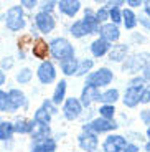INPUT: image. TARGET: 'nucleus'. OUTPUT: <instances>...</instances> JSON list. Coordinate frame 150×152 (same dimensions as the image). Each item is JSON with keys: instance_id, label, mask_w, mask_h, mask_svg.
Masks as SVG:
<instances>
[{"instance_id": "obj_31", "label": "nucleus", "mask_w": 150, "mask_h": 152, "mask_svg": "<svg viewBox=\"0 0 150 152\" xmlns=\"http://www.w3.org/2000/svg\"><path fill=\"white\" fill-rule=\"evenodd\" d=\"M71 35L73 37H76V38H83V37H86V28H84V25H83V22L81 20H78V22H74L71 25Z\"/></svg>"}, {"instance_id": "obj_13", "label": "nucleus", "mask_w": 150, "mask_h": 152, "mask_svg": "<svg viewBox=\"0 0 150 152\" xmlns=\"http://www.w3.org/2000/svg\"><path fill=\"white\" fill-rule=\"evenodd\" d=\"M56 5L61 13H64L68 17H74L79 12V8H81L79 0H60V2H56Z\"/></svg>"}, {"instance_id": "obj_18", "label": "nucleus", "mask_w": 150, "mask_h": 152, "mask_svg": "<svg viewBox=\"0 0 150 152\" xmlns=\"http://www.w3.org/2000/svg\"><path fill=\"white\" fill-rule=\"evenodd\" d=\"M111 43H107V42H104L102 38H98V40H94L92 43H91V51H92V55L94 56H98V58H101V56H104L106 53H109V50H111Z\"/></svg>"}, {"instance_id": "obj_26", "label": "nucleus", "mask_w": 150, "mask_h": 152, "mask_svg": "<svg viewBox=\"0 0 150 152\" xmlns=\"http://www.w3.org/2000/svg\"><path fill=\"white\" fill-rule=\"evenodd\" d=\"M117 99H119V91H117V89H107L106 93H101V94H99L98 101H101V103H104V104H112L114 106V103H116Z\"/></svg>"}, {"instance_id": "obj_12", "label": "nucleus", "mask_w": 150, "mask_h": 152, "mask_svg": "<svg viewBox=\"0 0 150 152\" xmlns=\"http://www.w3.org/2000/svg\"><path fill=\"white\" fill-rule=\"evenodd\" d=\"M99 94H101V93H99L98 88L91 86V84H86L84 89H83V93H81V99H79V103H81V106H83V107H87V106H91L92 101H98Z\"/></svg>"}, {"instance_id": "obj_21", "label": "nucleus", "mask_w": 150, "mask_h": 152, "mask_svg": "<svg viewBox=\"0 0 150 152\" xmlns=\"http://www.w3.org/2000/svg\"><path fill=\"white\" fill-rule=\"evenodd\" d=\"M31 139L35 141H45V139H50V127L48 126H42V124H35L33 131H31Z\"/></svg>"}, {"instance_id": "obj_2", "label": "nucleus", "mask_w": 150, "mask_h": 152, "mask_svg": "<svg viewBox=\"0 0 150 152\" xmlns=\"http://www.w3.org/2000/svg\"><path fill=\"white\" fill-rule=\"evenodd\" d=\"M114 80V75L109 68H99L98 71L89 73L86 78V84H91L94 88H102V86H107L111 81Z\"/></svg>"}, {"instance_id": "obj_33", "label": "nucleus", "mask_w": 150, "mask_h": 152, "mask_svg": "<svg viewBox=\"0 0 150 152\" xmlns=\"http://www.w3.org/2000/svg\"><path fill=\"white\" fill-rule=\"evenodd\" d=\"M109 18L112 20L114 25H119V23L122 22V12H120L117 7L109 8Z\"/></svg>"}, {"instance_id": "obj_47", "label": "nucleus", "mask_w": 150, "mask_h": 152, "mask_svg": "<svg viewBox=\"0 0 150 152\" xmlns=\"http://www.w3.org/2000/svg\"><path fill=\"white\" fill-rule=\"evenodd\" d=\"M4 83H5V75H4V71L0 69V86H2Z\"/></svg>"}, {"instance_id": "obj_45", "label": "nucleus", "mask_w": 150, "mask_h": 152, "mask_svg": "<svg viewBox=\"0 0 150 152\" xmlns=\"http://www.w3.org/2000/svg\"><path fill=\"white\" fill-rule=\"evenodd\" d=\"M127 5H130V7H139V5H142V2L140 0H127Z\"/></svg>"}, {"instance_id": "obj_8", "label": "nucleus", "mask_w": 150, "mask_h": 152, "mask_svg": "<svg viewBox=\"0 0 150 152\" xmlns=\"http://www.w3.org/2000/svg\"><path fill=\"white\" fill-rule=\"evenodd\" d=\"M35 23H36L38 30L42 31V33H51L53 30H55V27H56V22H55V18L51 17V13H45V12H40V13H36V17H35Z\"/></svg>"}, {"instance_id": "obj_29", "label": "nucleus", "mask_w": 150, "mask_h": 152, "mask_svg": "<svg viewBox=\"0 0 150 152\" xmlns=\"http://www.w3.org/2000/svg\"><path fill=\"white\" fill-rule=\"evenodd\" d=\"M94 61L92 60H83L78 63V69H76V76H84L86 73L91 71V68H92Z\"/></svg>"}, {"instance_id": "obj_9", "label": "nucleus", "mask_w": 150, "mask_h": 152, "mask_svg": "<svg viewBox=\"0 0 150 152\" xmlns=\"http://www.w3.org/2000/svg\"><path fill=\"white\" fill-rule=\"evenodd\" d=\"M99 35H101V38L104 42L114 43L120 38V30H119L117 25H114V23H104V25L99 28Z\"/></svg>"}, {"instance_id": "obj_43", "label": "nucleus", "mask_w": 150, "mask_h": 152, "mask_svg": "<svg viewBox=\"0 0 150 152\" xmlns=\"http://www.w3.org/2000/svg\"><path fill=\"white\" fill-rule=\"evenodd\" d=\"M137 151H139V147H137L135 144H127L122 152H137Z\"/></svg>"}, {"instance_id": "obj_14", "label": "nucleus", "mask_w": 150, "mask_h": 152, "mask_svg": "<svg viewBox=\"0 0 150 152\" xmlns=\"http://www.w3.org/2000/svg\"><path fill=\"white\" fill-rule=\"evenodd\" d=\"M8 96V104H10V111H17L18 107L26 106V98L20 89H10L7 93Z\"/></svg>"}, {"instance_id": "obj_23", "label": "nucleus", "mask_w": 150, "mask_h": 152, "mask_svg": "<svg viewBox=\"0 0 150 152\" xmlns=\"http://www.w3.org/2000/svg\"><path fill=\"white\" fill-rule=\"evenodd\" d=\"M122 22H124V27L127 30H132L137 25V15L130 8H125V10H122Z\"/></svg>"}, {"instance_id": "obj_1", "label": "nucleus", "mask_w": 150, "mask_h": 152, "mask_svg": "<svg viewBox=\"0 0 150 152\" xmlns=\"http://www.w3.org/2000/svg\"><path fill=\"white\" fill-rule=\"evenodd\" d=\"M50 53L55 60L64 61V60H71L74 58V48L66 38H55L50 43Z\"/></svg>"}, {"instance_id": "obj_35", "label": "nucleus", "mask_w": 150, "mask_h": 152, "mask_svg": "<svg viewBox=\"0 0 150 152\" xmlns=\"http://www.w3.org/2000/svg\"><path fill=\"white\" fill-rule=\"evenodd\" d=\"M96 20H98V23H102L106 22V20H109V10L106 7L99 8L98 12H96Z\"/></svg>"}, {"instance_id": "obj_27", "label": "nucleus", "mask_w": 150, "mask_h": 152, "mask_svg": "<svg viewBox=\"0 0 150 152\" xmlns=\"http://www.w3.org/2000/svg\"><path fill=\"white\" fill-rule=\"evenodd\" d=\"M35 124H42V126H48L50 121H51V114L48 113V111H45L43 107H40V109L35 113V118H33Z\"/></svg>"}, {"instance_id": "obj_36", "label": "nucleus", "mask_w": 150, "mask_h": 152, "mask_svg": "<svg viewBox=\"0 0 150 152\" xmlns=\"http://www.w3.org/2000/svg\"><path fill=\"white\" fill-rule=\"evenodd\" d=\"M143 78L142 76H137V78H134V80L129 83V86H132V88H143Z\"/></svg>"}, {"instance_id": "obj_4", "label": "nucleus", "mask_w": 150, "mask_h": 152, "mask_svg": "<svg viewBox=\"0 0 150 152\" xmlns=\"http://www.w3.org/2000/svg\"><path fill=\"white\" fill-rule=\"evenodd\" d=\"M119 126L116 124L114 121H109V119H102V118H98L94 119V121H91L89 124H86L83 127V131H86V132H92V134H101V132H109V131H114L117 129Z\"/></svg>"}, {"instance_id": "obj_24", "label": "nucleus", "mask_w": 150, "mask_h": 152, "mask_svg": "<svg viewBox=\"0 0 150 152\" xmlns=\"http://www.w3.org/2000/svg\"><path fill=\"white\" fill-rule=\"evenodd\" d=\"M78 63L79 61L76 58H71V60H64L61 61V71L66 76H73L76 75V69H78Z\"/></svg>"}, {"instance_id": "obj_34", "label": "nucleus", "mask_w": 150, "mask_h": 152, "mask_svg": "<svg viewBox=\"0 0 150 152\" xmlns=\"http://www.w3.org/2000/svg\"><path fill=\"white\" fill-rule=\"evenodd\" d=\"M0 111H10V104H8V96L5 91H0Z\"/></svg>"}, {"instance_id": "obj_38", "label": "nucleus", "mask_w": 150, "mask_h": 152, "mask_svg": "<svg viewBox=\"0 0 150 152\" xmlns=\"http://www.w3.org/2000/svg\"><path fill=\"white\" fill-rule=\"evenodd\" d=\"M55 7H56V2H45V4H43V10H42V12L50 13V12H51Z\"/></svg>"}, {"instance_id": "obj_7", "label": "nucleus", "mask_w": 150, "mask_h": 152, "mask_svg": "<svg viewBox=\"0 0 150 152\" xmlns=\"http://www.w3.org/2000/svg\"><path fill=\"white\" fill-rule=\"evenodd\" d=\"M63 113H64V118L68 121H74L81 116L83 113V106L79 103L78 98H68L66 103H64V107H63Z\"/></svg>"}, {"instance_id": "obj_50", "label": "nucleus", "mask_w": 150, "mask_h": 152, "mask_svg": "<svg viewBox=\"0 0 150 152\" xmlns=\"http://www.w3.org/2000/svg\"><path fill=\"white\" fill-rule=\"evenodd\" d=\"M147 136L150 137V127H149V129H147Z\"/></svg>"}, {"instance_id": "obj_19", "label": "nucleus", "mask_w": 150, "mask_h": 152, "mask_svg": "<svg viewBox=\"0 0 150 152\" xmlns=\"http://www.w3.org/2000/svg\"><path fill=\"white\" fill-rule=\"evenodd\" d=\"M127 51H129V48L125 45H114L109 50V60L111 61H122L127 56Z\"/></svg>"}, {"instance_id": "obj_49", "label": "nucleus", "mask_w": 150, "mask_h": 152, "mask_svg": "<svg viewBox=\"0 0 150 152\" xmlns=\"http://www.w3.org/2000/svg\"><path fill=\"white\" fill-rule=\"evenodd\" d=\"M145 151H147V152H150V141L147 142V145H145Z\"/></svg>"}, {"instance_id": "obj_22", "label": "nucleus", "mask_w": 150, "mask_h": 152, "mask_svg": "<svg viewBox=\"0 0 150 152\" xmlns=\"http://www.w3.org/2000/svg\"><path fill=\"white\" fill-rule=\"evenodd\" d=\"M64 96H66V80H60V83L56 84V89L53 93V104H61L64 101Z\"/></svg>"}, {"instance_id": "obj_42", "label": "nucleus", "mask_w": 150, "mask_h": 152, "mask_svg": "<svg viewBox=\"0 0 150 152\" xmlns=\"http://www.w3.org/2000/svg\"><path fill=\"white\" fill-rule=\"evenodd\" d=\"M137 22H139V23H142V25L147 28V30H150V22L145 18V17H137Z\"/></svg>"}, {"instance_id": "obj_17", "label": "nucleus", "mask_w": 150, "mask_h": 152, "mask_svg": "<svg viewBox=\"0 0 150 152\" xmlns=\"http://www.w3.org/2000/svg\"><path fill=\"white\" fill-rule=\"evenodd\" d=\"M31 51H33V56L35 58H40V60L45 61L46 58H48V53H50V45L43 40V38H36L35 43H33Z\"/></svg>"}, {"instance_id": "obj_40", "label": "nucleus", "mask_w": 150, "mask_h": 152, "mask_svg": "<svg viewBox=\"0 0 150 152\" xmlns=\"http://www.w3.org/2000/svg\"><path fill=\"white\" fill-rule=\"evenodd\" d=\"M140 119H142L145 124H150V109H145L140 113Z\"/></svg>"}, {"instance_id": "obj_16", "label": "nucleus", "mask_w": 150, "mask_h": 152, "mask_svg": "<svg viewBox=\"0 0 150 152\" xmlns=\"http://www.w3.org/2000/svg\"><path fill=\"white\" fill-rule=\"evenodd\" d=\"M143 91V88H132L129 86L127 91L124 94V104L127 107H135L140 103V93Z\"/></svg>"}, {"instance_id": "obj_20", "label": "nucleus", "mask_w": 150, "mask_h": 152, "mask_svg": "<svg viewBox=\"0 0 150 152\" xmlns=\"http://www.w3.org/2000/svg\"><path fill=\"white\" fill-rule=\"evenodd\" d=\"M55 151H56V142L53 141L51 137L45 139V141H38L31 149V152H55Z\"/></svg>"}, {"instance_id": "obj_39", "label": "nucleus", "mask_w": 150, "mask_h": 152, "mask_svg": "<svg viewBox=\"0 0 150 152\" xmlns=\"http://www.w3.org/2000/svg\"><path fill=\"white\" fill-rule=\"evenodd\" d=\"M43 109H45V111H48L50 114L56 113V109H55V104H53L51 101H45V103H43Z\"/></svg>"}, {"instance_id": "obj_30", "label": "nucleus", "mask_w": 150, "mask_h": 152, "mask_svg": "<svg viewBox=\"0 0 150 152\" xmlns=\"http://www.w3.org/2000/svg\"><path fill=\"white\" fill-rule=\"evenodd\" d=\"M99 114H101L102 119H109V121H112L114 114H116V107L112 104H102L99 107Z\"/></svg>"}, {"instance_id": "obj_41", "label": "nucleus", "mask_w": 150, "mask_h": 152, "mask_svg": "<svg viewBox=\"0 0 150 152\" xmlns=\"http://www.w3.org/2000/svg\"><path fill=\"white\" fill-rule=\"evenodd\" d=\"M13 66V60L12 58H5V60H2V68L4 69H8Z\"/></svg>"}, {"instance_id": "obj_46", "label": "nucleus", "mask_w": 150, "mask_h": 152, "mask_svg": "<svg viewBox=\"0 0 150 152\" xmlns=\"http://www.w3.org/2000/svg\"><path fill=\"white\" fill-rule=\"evenodd\" d=\"M143 69H145V75H143L142 78H143V80H150V65H147Z\"/></svg>"}, {"instance_id": "obj_51", "label": "nucleus", "mask_w": 150, "mask_h": 152, "mask_svg": "<svg viewBox=\"0 0 150 152\" xmlns=\"http://www.w3.org/2000/svg\"><path fill=\"white\" fill-rule=\"evenodd\" d=\"M0 122H2V121H0Z\"/></svg>"}, {"instance_id": "obj_6", "label": "nucleus", "mask_w": 150, "mask_h": 152, "mask_svg": "<svg viewBox=\"0 0 150 152\" xmlns=\"http://www.w3.org/2000/svg\"><path fill=\"white\" fill-rule=\"evenodd\" d=\"M36 75H38V80L42 81L43 84H50L56 80V68H55V65L51 61L45 60L42 65L38 66Z\"/></svg>"}, {"instance_id": "obj_48", "label": "nucleus", "mask_w": 150, "mask_h": 152, "mask_svg": "<svg viewBox=\"0 0 150 152\" xmlns=\"http://www.w3.org/2000/svg\"><path fill=\"white\" fill-rule=\"evenodd\" d=\"M145 13L150 17V2H145Z\"/></svg>"}, {"instance_id": "obj_10", "label": "nucleus", "mask_w": 150, "mask_h": 152, "mask_svg": "<svg viewBox=\"0 0 150 152\" xmlns=\"http://www.w3.org/2000/svg\"><path fill=\"white\" fill-rule=\"evenodd\" d=\"M125 145H127L125 137H122V136H109L104 141V144H102V149H104L106 152H122Z\"/></svg>"}, {"instance_id": "obj_37", "label": "nucleus", "mask_w": 150, "mask_h": 152, "mask_svg": "<svg viewBox=\"0 0 150 152\" xmlns=\"http://www.w3.org/2000/svg\"><path fill=\"white\" fill-rule=\"evenodd\" d=\"M140 103H142V104L150 103V88H149V89H143V91L140 93Z\"/></svg>"}, {"instance_id": "obj_25", "label": "nucleus", "mask_w": 150, "mask_h": 152, "mask_svg": "<svg viewBox=\"0 0 150 152\" xmlns=\"http://www.w3.org/2000/svg\"><path fill=\"white\" fill-rule=\"evenodd\" d=\"M35 127V121H26V119H20L17 124H13V129L15 132L20 134H30Z\"/></svg>"}, {"instance_id": "obj_28", "label": "nucleus", "mask_w": 150, "mask_h": 152, "mask_svg": "<svg viewBox=\"0 0 150 152\" xmlns=\"http://www.w3.org/2000/svg\"><path fill=\"white\" fill-rule=\"evenodd\" d=\"M15 129H13V124L12 122H0V141H7L13 136Z\"/></svg>"}, {"instance_id": "obj_32", "label": "nucleus", "mask_w": 150, "mask_h": 152, "mask_svg": "<svg viewBox=\"0 0 150 152\" xmlns=\"http://www.w3.org/2000/svg\"><path fill=\"white\" fill-rule=\"evenodd\" d=\"M31 76H33V73H31V69H28V68H23L22 71L17 75V81H18L20 84H26L28 81L31 80Z\"/></svg>"}, {"instance_id": "obj_3", "label": "nucleus", "mask_w": 150, "mask_h": 152, "mask_svg": "<svg viewBox=\"0 0 150 152\" xmlns=\"http://www.w3.org/2000/svg\"><path fill=\"white\" fill-rule=\"evenodd\" d=\"M5 23H7V27L13 31H18L25 27L22 5H13L12 8H8L7 15H5Z\"/></svg>"}, {"instance_id": "obj_5", "label": "nucleus", "mask_w": 150, "mask_h": 152, "mask_svg": "<svg viewBox=\"0 0 150 152\" xmlns=\"http://www.w3.org/2000/svg\"><path fill=\"white\" fill-rule=\"evenodd\" d=\"M149 53H140L134 55L124 63V73H137L139 69H143L149 65Z\"/></svg>"}, {"instance_id": "obj_11", "label": "nucleus", "mask_w": 150, "mask_h": 152, "mask_svg": "<svg viewBox=\"0 0 150 152\" xmlns=\"http://www.w3.org/2000/svg\"><path fill=\"white\" fill-rule=\"evenodd\" d=\"M79 147L86 152H94L98 149V136L92 132L83 131V134L79 136Z\"/></svg>"}, {"instance_id": "obj_44", "label": "nucleus", "mask_w": 150, "mask_h": 152, "mask_svg": "<svg viewBox=\"0 0 150 152\" xmlns=\"http://www.w3.org/2000/svg\"><path fill=\"white\" fill-rule=\"evenodd\" d=\"M22 5H25L26 8H33V7H36V2H31V0H22Z\"/></svg>"}, {"instance_id": "obj_15", "label": "nucleus", "mask_w": 150, "mask_h": 152, "mask_svg": "<svg viewBox=\"0 0 150 152\" xmlns=\"http://www.w3.org/2000/svg\"><path fill=\"white\" fill-rule=\"evenodd\" d=\"M83 25L84 28H86V33H98L99 31V23L98 20H96V13H94L91 8H86V12H84V17H83Z\"/></svg>"}]
</instances>
